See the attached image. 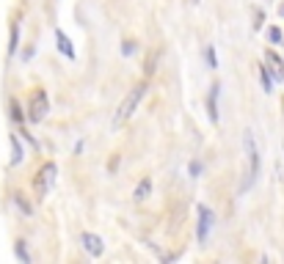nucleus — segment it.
Listing matches in <instances>:
<instances>
[{
    "mask_svg": "<svg viewBox=\"0 0 284 264\" xmlns=\"http://www.w3.org/2000/svg\"><path fill=\"white\" fill-rule=\"evenodd\" d=\"M144 94H146V83H138V85H132V88L127 91V97L122 99V105H119L116 116H113V127H122L127 118L135 113V107H138V102L144 99Z\"/></svg>",
    "mask_w": 284,
    "mask_h": 264,
    "instance_id": "1",
    "label": "nucleus"
},
{
    "mask_svg": "<svg viewBox=\"0 0 284 264\" xmlns=\"http://www.w3.org/2000/svg\"><path fill=\"white\" fill-rule=\"evenodd\" d=\"M243 146H246V179H243V190H249L254 185V179L259 176V152H256V143L251 138V132H246V138H243Z\"/></svg>",
    "mask_w": 284,
    "mask_h": 264,
    "instance_id": "2",
    "label": "nucleus"
},
{
    "mask_svg": "<svg viewBox=\"0 0 284 264\" xmlns=\"http://www.w3.org/2000/svg\"><path fill=\"white\" fill-rule=\"evenodd\" d=\"M56 174H58L56 162H44V165L39 168V174H36V179H33V190L39 198H44V195L50 193V187L56 185Z\"/></svg>",
    "mask_w": 284,
    "mask_h": 264,
    "instance_id": "3",
    "label": "nucleus"
},
{
    "mask_svg": "<svg viewBox=\"0 0 284 264\" xmlns=\"http://www.w3.org/2000/svg\"><path fill=\"white\" fill-rule=\"evenodd\" d=\"M47 110H50V99H47V94H44L42 88L33 91V94H31V105H28V118L33 121V124H39V121H44Z\"/></svg>",
    "mask_w": 284,
    "mask_h": 264,
    "instance_id": "4",
    "label": "nucleus"
},
{
    "mask_svg": "<svg viewBox=\"0 0 284 264\" xmlns=\"http://www.w3.org/2000/svg\"><path fill=\"white\" fill-rule=\"evenodd\" d=\"M199 242L201 245H207V239H210V229L215 226V212L210 207H204V204H199Z\"/></svg>",
    "mask_w": 284,
    "mask_h": 264,
    "instance_id": "5",
    "label": "nucleus"
},
{
    "mask_svg": "<svg viewBox=\"0 0 284 264\" xmlns=\"http://www.w3.org/2000/svg\"><path fill=\"white\" fill-rule=\"evenodd\" d=\"M83 248L89 250L91 256H102V253H105V242L99 239L97 234H91V231H86V234H83Z\"/></svg>",
    "mask_w": 284,
    "mask_h": 264,
    "instance_id": "6",
    "label": "nucleus"
},
{
    "mask_svg": "<svg viewBox=\"0 0 284 264\" xmlns=\"http://www.w3.org/2000/svg\"><path fill=\"white\" fill-rule=\"evenodd\" d=\"M56 42H58V50H61L63 55L69 58V61H75V50H72V42H69V36L63 33V30H56Z\"/></svg>",
    "mask_w": 284,
    "mask_h": 264,
    "instance_id": "7",
    "label": "nucleus"
},
{
    "mask_svg": "<svg viewBox=\"0 0 284 264\" xmlns=\"http://www.w3.org/2000/svg\"><path fill=\"white\" fill-rule=\"evenodd\" d=\"M149 193H152V182H149V179H141L138 187H135V193H132V201H135V204H144L146 198H149Z\"/></svg>",
    "mask_w": 284,
    "mask_h": 264,
    "instance_id": "8",
    "label": "nucleus"
},
{
    "mask_svg": "<svg viewBox=\"0 0 284 264\" xmlns=\"http://www.w3.org/2000/svg\"><path fill=\"white\" fill-rule=\"evenodd\" d=\"M207 105H210V118H213V121H218V85H213Z\"/></svg>",
    "mask_w": 284,
    "mask_h": 264,
    "instance_id": "9",
    "label": "nucleus"
},
{
    "mask_svg": "<svg viewBox=\"0 0 284 264\" xmlns=\"http://www.w3.org/2000/svg\"><path fill=\"white\" fill-rule=\"evenodd\" d=\"M11 165H17V162H22V146H20V140H17V135H11Z\"/></svg>",
    "mask_w": 284,
    "mask_h": 264,
    "instance_id": "10",
    "label": "nucleus"
},
{
    "mask_svg": "<svg viewBox=\"0 0 284 264\" xmlns=\"http://www.w3.org/2000/svg\"><path fill=\"white\" fill-rule=\"evenodd\" d=\"M14 253H17V259H20V262H25V264L31 262V253H28V248H25V242H22V239H17Z\"/></svg>",
    "mask_w": 284,
    "mask_h": 264,
    "instance_id": "11",
    "label": "nucleus"
},
{
    "mask_svg": "<svg viewBox=\"0 0 284 264\" xmlns=\"http://www.w3.org/2000/svg\"><path fill=\"white\" fill-rule=\"evenodd\" d=\"M17 47H20V25H11V44H8V53H11V55H14L17 53Z\"/></svg>",
    "mask_w": 284,
    "mask_h": 264,
    "instance_id": "12",
    "label": "nucleus"
},
{
    "mask_svg": "<svg viewBox=\"0 0 284 264\" xmlns=\"http://www.w3.org/2000/svg\"><path fill=\"white\" fill-rule=\"evenodd\" d=\"M265 58H268V61L273 63V69H276V75L282 77V75H284V63L276 58V53H270V50H268V53H265Z\"/></svg>",
    "mask_w": 284,
    "mask_h": 264,
    "instance_id": "13",
    "label": "nucleus"
},
{
    "mask_svg": "<svg viewBox=\"0 0 284 264\" xmlns=\"http://www.w3.org/2000/svg\"><path fill=\"white\" fill-rule=\"evenodd\" d=\"M259 75H262V85H265V91H273V80H270V72H268V66H259Z\"/></svg>",
    "mask_w": 284,
    "mask_h": 264,
    "instance_id": "14",
    "label": "nucleus"
},
{
    "mask_svg": "<svg viewBox=\"0 0 284 264\" xmlns=\"http://www.w3.org/2000/svg\"><path fill=\"white\" fill-rule=\"evenodd\" d=\"M14 204L22 209V215H31V204L25 201V195H22V193H17V195H14Z\"/></svg>",
    "mask_w": 284,
    "mask_h": 264,
    "instance_id": "15",
    "label": "nucleus"
},
{
    "mask_svg": "<svg viewBox=\"0 0 284 264\" xmlns=\"http://www.w3.org/2000/svg\"><path fill=\"white\" fill-rule=\"evenodd\" d=\"M11 118H14V121H22V118H25V113H22V107H20L17 99H11Z\"/></svg>",
    "mask_w": 284,
    "mask_h": 264,
    "instance_id": "16",
    "label": "nucleus"
},
{
    "mask_svg": "<svg viewBox=\"0 0 284 264\" xmlns=\"http://www.w3.org/2000/svg\"><path fill=\"white\" fill-rule=\"evenodd\" d=\"M270 42H273V44H276V42H282V30H279V28H270Z\"/></svg>",
    "mask_w": 284,
    "mask_h": 264,
    "instance_id": "17",
    "label": "nucleus"
},
{
    "mask_svg": "<svg viewBox=\"0 0 284 264\" xmlns=\"http://www.w3.org/2000/svg\"><path fill=\"white\" fill-rule=\"evenodd\" d=\"M132 50H135V44H132V42H125V44H122V53H125V55H132Z\"/></svg>",
    "mask_w": 284,
    "mask_h": 264,
    "instance_id": "18",
    "label": "nucleus"
},
{
    "mask_svg": "<svg viewBox=\"0 0 284 264\" xmlns=\"http://www.w3.org/2000/svg\"><path fill=\"white\" fill-rule=\"evenodd\" d=\"M144 72H146V75H152V72H155V58H146V66H144Z\"/></svg>",
    "mask_w": 284,
    "mask_h": 264,
    "instance_id": "19",
    "label": "nucleus"
},
{
    "mask_svg": "<svg viewBox=\"0 0 284 264\" xmlns=\"http://www.w3.org/2000/svg\"><path fill=\"white\" fill-rule=\"evenodd\" d=\"M207 61H210V66H213V69L218 66V58H215V53H213V50H207Z\"/></svg>",
    "mask_w": 284,
    "mask_h": 264,
    "instance_id": "20",
    "label": "nucleus"
},
{
    "mask_svg": "<svg viewBox=\"0 0 284 264\" xmlns=\"http://www.w3.org/2000/svg\"><path fill=\"white\" fill-rule=\"evenodd\" d=\"M279 11H282V14H284V8H279Z\"/></svg>",
    "mask_w": 284,
    "mask_h": 264,
    "instance_id": "21",
    "label": "nucleus"
}]
</instances>
